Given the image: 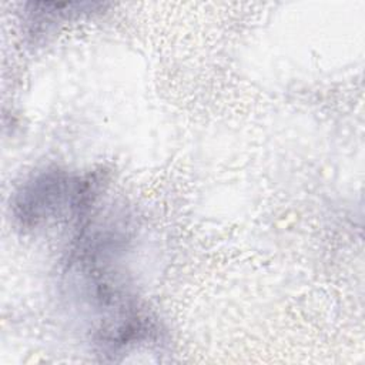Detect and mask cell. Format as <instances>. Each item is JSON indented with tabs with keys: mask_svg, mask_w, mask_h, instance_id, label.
Returning <instances> with one entry per match:
<instances>
[{
	"mask_svg": "<svg viewBox=\"0 0 365 365\" xmlns=\"http://www.w3.org/2000/svg\"><path fill=\"white\" fill-rule=\"evenodd\" d=\"M94 185L60 170L41 171L16 192L13 215L21 228H34L64 214L84 217L94 201Z\"/></svg>",
	"mask_w": 365,
	"mask_h": 365,
	"instance_id": "obj_1",
	"label": "cell"
}]
</instances>
